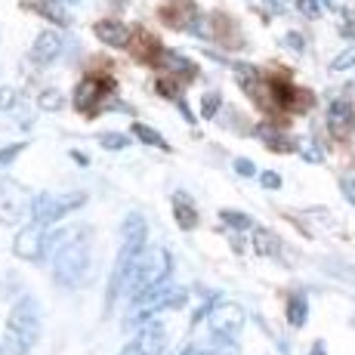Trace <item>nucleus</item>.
<instances>
[{"mask_svg":"<svg viewBox=\"0 0 355 355\" xmlns=\"http://www.w3.org/2000/svg\"><path fill=\"white\" fill-rule=\"evenodd\" d=\"M16 102H19V93L12 90V87H0V112L16 108Z\"/></svg>","mask_w":355,"mask_h":355,"instance_id":"7c9ffc66","label":"nucleus"},{"mask_svg":"<svg viewBox=\"0 0 355 355\" xmlns=\"http://www.w3.org/2000/svg\"><path fill=\"white\" fill-rule=\"evenodd\" d=\"M220 220L232 229H244V232L254 229V220H250L248 214H241V210H220Z\"/></svg>","mask_w":355,"mask_h":355,"instance_id":"5701e85b","label":"nucleus"},{"mask_svg":"<svg viewBox=\"0 0 355 355\" xmlns=\"http://www.w3.org/2000/svg\"><path fill=\"white\" fill-rule=\"evenodd\" d=\"M37 105L44 108V112H62V108H65V96L59 90H44L37 96Z\"/></svg>","mask_w":355,"mask_h":355,"instance_id":"b1692460","label":"nucleus"},{"mask_svg":"<svg viewBox=\"0 0 355 355\" xmlns=\"http://www.w3.org/2000/svg\"><path fill=\"white\" fill-rule=\"evenodd\" d=\"M340 34L343 37H355V16L349 10H340Z\"/></svg>","mask_w":355,"mask_h":355,"instance_id":"473e14b6","label":"nucleus"},{"mask_svg":"<svg viewBox=\"0 0 355 355\" xmlns=\"http://www.w3.org/2000/svg\"><path fill=\"white\" fill-rule=\"evenodd\" d=\"M105 99V84L99 78H84L74 87V108L84 114H96L99 102Z\"/></svg>","mask_w":355,"mask_h":355,"instance_id":"9b49d317","label":"nucleus"},{"mask_svg":"<svg viewBox=\"0 0 355 355\" xmlns=\"http://www.w3.org/2000/svg\"><path fill=\"white\" fill-rule=\"evenodd\" d=\"M355 127V108L349 99H334L331 105H327V130H331L334 136H346L352 133Z\"/></svg>","mask_w":355,"mask_h":355,"instance_id":"f8f14e48","label":"nucleus"},{"mask_svg":"<svg viewBox=\"0 0 355 355\" xmlns=\"http://www.w3.org/2000/svg\"><path fill=\"white\" fill-rule=\"evenodd\" d=\"M254 133L266 142V148H272V152H291V146H293V142L275 124H257Z\"/></svg>","mask_w":355,"mask_h":355,"instance_id":"a211bd4d","label":"nucleus"},{"mask_svg":"<svg viewBox=\"0 0 355 355\" xmlns=\"http://www.w3.org/2000/svg\"><path fill=\"white\" fill-rule=\"evenodd\" d=\"M40 327H44V315L34 297H22L6 315V331H3V343L10 355H28L34 349V343L40 340Z\"/></svg>","mask_w":355,"mask_h":355,"instance_id":"7ed1b4c3","label":"nucleus"},{"mask_svg":"<svg viewBox=\"0 0 355 355\" xmlns=\"http://www.w3.org/2000/svg\"><path fill=\"white\" fill-rule=\"evenodd\" d=\"M235 80L238 87H241L244 93H248L250 99H263L266 96V84H263V74H259V68L254 65H235Z\"/></svg>","mask_w":355,"mask_h":355,"instance_id":"2eb2a0df","label":"nucleus"},{"mask_svg":"<svg viewBox=\"0 0 355 355\" xmlns=\"http://www.w3.org/2000/svg\"><path fill=\"white\" fill-rule=\"evenodd\" d=\"M244 318H248L244 309L238 303H232V300H216V303L207 309V327L216 340L238 337L244 327Z\"/></svg>","mask_w":355,"mask_h":355,"instance_id":"0eeeda50","label":"nucleus"},{"mask_svg":"<svg viewBox=\"0 0 355 355\" xmlns=\"http://www.w3.org/2000/svg\"><path fill=\"white\" fill-rule=\"evenodd\" d=\"M355 65V46H346L343 53H340V56H334L331 59V71H349V68Z\"/></svg>","mask_w":355,"mask_h":355,"instance_id":"cd10ccee","label":"nucleus"},{"mask_svg":"<svg viewBox=\"0 0 355 355\" xmlns=\"http://www.w3.org/2000/svg\"><path fill=\"white\" fill-rule=\"evenodd\" d=\"M254 232V250L257 254H278V238L272 235V232H266V229H250Z\"/></svg>","mask_w":355,"mask_h":355,"instance_id":"4be33fe9","label":"nucleus"},{"mask_svg":"<svg viewBox=\"0 0 355 355\" xmlns=\"http://www.w3.org/2000/svg\"><path fill=\"white\" fill-rule=\"evenodd\" d=\"M297 152H300V158H303V161H309V164H322V161H324V152H322V148H318V142H315V139H306V142H300V148H297Z\"/></svg>","mask_w":355,"mask_h":355,"instance_id":"a878e982","label":"nucleus"},{"mask_svg":"<svg viewBox=\"0 0 355 355\" xmlns=\"http://www.w3.org/2000/svg\"><path fill=\"white\" fill-rule=\"evenodd\" d=\"M22 152H25V142H16V146H10V148H0V167L12 164Z\"/></svg>","mask_w":355,"mask_h":355,"instance_id":"2f4dec72","label":"nucleus"},{"mask_svg":"<svg viewBox=\"0 0 355 355\" xmlns=\"http://www.w3.org/2000/svg\"><path fill=\"white\" fill-rule=\"evenodd\" d=\"M62 53V37L56 31H40L31 44V62L34 65H50Z\"/></svg>","mask_w":355,"mask_h":355,"instance_id":"ddd939ff","label":"nucleus"},{"mask_svg":"<svg viewBox=\"0 0 355 355\" xmlns=\"http://www.w3.org/2000/svg\"><path fill=\"white\" fill-rule=\"evenodd\" d=\"M99 142H102V148H108V152H121V148H127L130 146V136H124V133H102L99 136Z\"/></svg>","mask_w":355,"mask_h":355,"instance_id":"bb28decb","label":"nucleus"},{"mask_svg":"<svg viewBox=\"0 0 355 355\" xmlns=\"http://www.w3.org/2000/svg\"><path fill=\"white\" fill-rule=\"evenodd\" d=\"M130 130H133V136L139 142H146V146H155V148H161V152H170V142L164 139L158 130H152V127H146V124H133Z\"/></svg>","mask_w":355,"mask_h":355,"instance_id":"412c9836","label":"nucleus"},{"mask_svg":"<svg viewBox=\"0 0 355 355\" xmlns=\"http://www.w3.org/2000/svg\"><path fill=\"white\" fill-rule=\"evenodd\" d=\"M12 254L19 259H28V263L44 259L46 257V226L31 220L25 229H19L16 241H12Z\"/></svg>","mask_w":355,"mask_h":355,"instance_id":"6e6552de","label":"nucleus"},{"mask_svg":"<svg viewBox=\"0 0 355 355\" xmlns=\"http://www.w3.org/2000/svg\"><path fill=\"white\" fill-rule=\"evenodd\" d=\"M93 34L102 40L105 46H114V50H124L130 44V28L118 19H102V22L93 25Z\"/></svg>","mask_w":355,"mask_h":355,"instance_id":"4468645a","label":"nucleus"},{"mask_svg":"<svg viewBox=\"0 0 355 355\" xmlns=\"http://www.w3.org/2000/svg\"><path fill=\"white\" fill-rule=\"evenodd\" d=\"M282 44L288 46V50H293V53H303L306 50V40H303V34H297V31H288L282 37Z\"/></svg>","mask_w":355,"mask_h":355,"instance_id":"72a5a7b5","label":"nucleus"},{"mask_svg":"<svg viewBox=\"0 0 355 355\" xmlns=\"http://www.w3.org/2000/svg\"><path fill=\"white\" fill-rule=\"evenodd\" d=\"M232 167H235V173H238V176H244V180H250V176H257V173H259L257 164L250 161V158H235V161H232Z\"/></svg>","mask_w":355,"mask_h":355,"instance_id":"c85d7f7f","label":"nucleus"},{"mask_svg":"<svg viewBox=\"0 0 355 355\" xmlns=\"http://www.w3.org/2000/svg\"><path fill=\"white\" fill-rule=\"evenodd\" d=\"M59 3H65V6H74V3H80V0H59Z\"/></svg>","mask_w":355,"mask_h":355,"instance_id":"37998d69","label":"nucleus"},{"mask_svg":"<svg viewBox=\"0 0 355 355\" xmlns=\"http://www.w3.org/2000/svg\"><path fill=\"white\" fill-rule=\"evenodd\" d=\"M164 349H167V334H164V327L158 322L148 318V322L139 327L133 343L124 346L118 355H164Z\"/></svg>","mask_w":355,"mask_h":355,"instance_id":"9d476101","label":"nucleus"},{"mask_svg":"<svg viewBox=\"0 0 355 355\" xmlns=\"http://www.w3.org/2000/svg\"><path fill=\"white\" fill-rule=\"evenodd\" d=\"M180 355H204L201 349H198V346H186V349H182Z\"/></svg>","mask_w":355,"mask_h":355,"instance_id":"ea45409f","label":"nucleus"},{"mask_svg":"<svg viewBox=\"0 0 355 355\" xmlns=\"http://www.w3.org/2000/svg\"><path fill=\"white\" fill-rule=\"evenodd\" d=\"M161 65L167 68V71H173L176 78H186V80H192L195 74H198V65L192 62V59H186V56H180V53H173V50H164L161 53Z\"/></svg>","mask_w":355,"mask_h":355,"instance_id":"f3484780","label":"nucleus"},{"mask_svg":"<svg viewBox=\"0 0 355 355\" xmlns=\"http://www.w3.org/2000/svg\"><path fill=\"white\" fill-rule=\"evenodd\" d=\"M272 12H288V0H266Z\"/></svg>","mask_w":355,"mask_h":355,"instance_id":"58836bf2","label":"nucleus"},{"mask_svg":"<svg viewBox=\"0 0 355 355\" xmlns=\"http://www.w3.org/2000/svg\"><path fill=\"white\" fill-rule=\"evenodd\" d=\"M318 6H327V10H334V0H318Z\"/></svg>","mask_w":355,"mask_h":355,"instance_id":"a19ab883","label":"nucleus"},{"mask_svg":"<svg viewBox=\"0 0 355 355\" xmlns=\"http://www.w3.org/2000/svg\"><path fill=\"white\" fill-rule=\"evenodd\" d=\"M214 355H241V346L235 343V337H232V340H220Z\"/></svg>","mask_w":355,"mask_h":355,"instance_id":"c9c22d12","label":"nucleus"},{"mask_svg":"<svg viewBox=\"0 0 355 355\" xmlns=\"http://www.w3.org/2000/svg\"><path fill=\"white\" fill-rule=\"evenodd\" d=\"M173 269V259L164 248H139L127 259V266L112 275V293H124L127 300L139 297L142 291L164 284Z\"/></svg>","mask_w":355,"mask_h":355,"instance_id":"f03ea898","label":"nucleus"},{"mask_svg":"<svg viewBox=\"0 0 355 355\" xmlns=\"http://www.w3.org/2000/svg\"><path fill=\"white\" fill-rule=\"evenodd\" d=\"M46 254L53 263V278L62 288H80L93 278L90 232L84 226H65L46 235Z\"/></svg>","mask_w":355,"mask_h":355,"instance_id":"f257e3e1","label":"nucleus"},{"mask_svg":"<svg viewBox=\"0 0 355 355\" xmlns=\"http://www.w3.org/2000/svg\"><path fill=\"white\" fill-rule=\"evenodd\" d=\"M288 324L291 327H303L306 324V315H309V300H306V293H291L288 297Z\"/></svg>","mask_w":355,"mask_h":355,"instance_id":"aec40b11","label":"nucleus"},{"mask_svg":"<svg viewBox=\"0 0 355 355\" xmlns=\"http://www.w3.org/2000/svg\"><path fill=\"white\" fill-rule=\"evenodd\" d=\"M31 10L40 12V16H46L56 25H71V10H68L65 3H59V0H37Z\"/></svg>","mask_w":355,"mask_h":355,"instance_id":"6ab92c4d","label":"nucleus"},{"mask_svg":"<svg viewBox=\"0 0 355 355\" xmlns=\"http://www.w3.org/2000/svg\"><path fill=\"white\" fill-rule=\"evenodd\" d=\"M220 108H223V96H220V93H204V96H201V118L204 121H214Z\"/></svg>","mask_w":355,"mask_h":355,"instance_id":"393cba45","label":"nucleus"},{"mask_svg":"<svg viewBox=\"0 0 355 355\" xmlns=\"http://www.w3.org/2000/svg\"><path fill=\"white\" fill-rule=\"evenodd\" d=\"M259 182H263V189H282V176H278L275 170H263Z\"/></svg>","mask_w":355,"mask_h":355,"instance_id":"e433bc0d","label":"nucleus"},{"mask_svg":"<svg viewBox=\"0 0 355 355\" xmlns=\"http://www.w3.org/2000/svg\"><path fill=\"white\" fill-rule=\"evenodd\" d=\"M312 355H324V349H322V343H315V349H312Z\"/></svg>","mask_w":355,"mask_h":355,"instance_id":"79ce46f5","label":"nucleus"},{"mask_svg":"<svg viewBox=\"0 0 355 355\" xmlns=\"http://www.w3.org/2000/svg\"><path fill=\"white\" fill-rule=\"evenodd\" d=\"M0 355H6V349H3V343H0Z\"/></svg>","mask_w":355,"mask_h":355,"instance_id":"c03bdc74","label":"nucleus"},{"mask_svg":"<svg viewBox=\"0 0 355 355\" xmlns=\"http://www.w3.org/2000/svg\"><path fill=\"white\" fill-rule=\"evenodd\" d=\"M31 204H34L31 189H25L16 180H0V223L12 226V223L31 220Z\"/></svg>","mask_w":355,"mask_h":355,"instance_id":"423d86ee","label":"nucleus"},{"mask_svg":"<svg viewBox=\"0 0 355 355\" xmlns=\"http://www.w3.org/2000/svg\"><path fill=\"white\" fill-rule=\"evenodd\" d=\"M186 291L182 288H167V284H155V288L142 291L139 297L130 300V309H133V318L130 322L133 324H146L148 318L155 315V312L161 309H176V306L186 303Z\"/></svg>","mask_w":355,"mask_h":355,"instance_id":"20e7f679","label":"nucleus"},{"mask_svg":"<svg viewBox=\"0 0 355 355\" xmlns=\"http://www.w3.org/2000/svg\"><path fill=\"white\" fill-rule=\"evenodd\" d=\"M146 235H148V226L139 214L127 216L124 226H121V250H118V263H114V272H121L127 266V259L136 254L139 248H146Z\"/></svg>","mask_w":355,"mask_h":355,"instance_id":"1a4fd4ad","label":"nucleus"},{"mask_svg":"<svg viewBox=\"0 0 355 355\" xmlns=\"http://www.w3.org/2000/svg\"><path fill=\"white\" fill-rule=\"evenodd\" d=\"M173 216H176V226L186 229V232H192L198 226V207H195V201L186 192L173 195Z\"/></svg>","mask_w":355,"mask_h":355,"instance_id":"dca6fc26","label":"nucleus"},{"mask_svg":"<svg viewBox=\"0 0 355 355\" xmlns=\"http://www.w3.org/2000/svg\"><path fill=\"white\" fill-rule=\"evenodd\" d=\"M186 28L192 31V34H198V37H207V40L214 37V31H210V22H207V19H204V16H195L192 22L186 25Z\"/></svg>","mask_w":355,"mask_h":355,"instance_id":"c756f323","label":"nucleus"},{"mask_svg":"<svg viewBox=\"0 0 355 355\" xmlns=\"http://www.w3.org/2000/svg\"><path fill=\"white\" fill-rule=\"evenodd\" d=\"M87 195L84 192H71V195H50V192H40L34 195L31 204V220L40 223V226H53V223L65 220L71 210L84 207Z\"/></svg>","mask_w":355,"mask_h":355,"instance_id":"39448f33","label":"nucleus"},{"mask_svg":"<svg viewBox=\"0 0 355 355\" xmlns=\"http://www.w3.org/2000/svg\"><path fill=\"white\" fill-rule=\"evenodd\" d=\"M297 10L303 12L306 19H318V16H322V6H318V0H297Z\"/></svg>","mask_w":355,"mask_h":355,"instance_id":"f704fd0d","label":"nucleus"},{"mask_svg":"<svg viewBox=\"0 0 355 355\" xmlns=\"http://www.w3.org/2000/svg\"><path fill=\"white\" fill-rule=\"evenodd\" d=\"M340 189H343V198L355 207V180L352 176H340Z\"/></svg>","mask_w":355,"mask_h":355,"instance_id":"4c0bfd02","label":"nucleus"}]
</instances>
